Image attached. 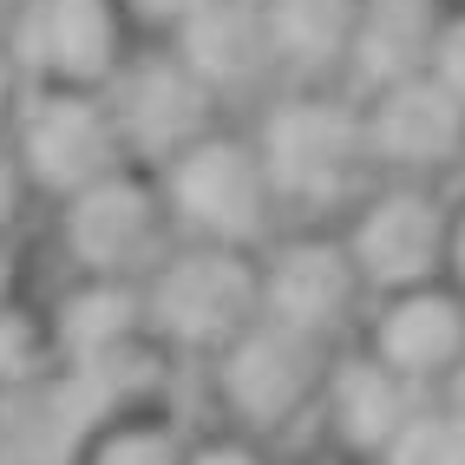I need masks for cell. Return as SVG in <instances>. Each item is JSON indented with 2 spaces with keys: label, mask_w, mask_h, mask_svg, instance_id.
Returning <instances> with one entry per match:
<instances>
[{
  "label": "cell",
  "mask_w": 465,
  "mask_h": 465,
  "mask_svg": "<svg viewBox=\"0 0 465 465\" xmlns=\"http://www.w3.org/2000/svg\"><path fill=\"white\" fill-rule=\"evenodd\" d=\"M256 322H262V262H250V250L191 242L144 275V328L171 348L223 354Z\"/></svg>",
  "instance_id": "obj_1"
},
{
  "label": "cell",
  "mask_w": 465,
  "mask_h": 465,
  "mask_svg": "<svg viewBox=\"0 0 465 465\" xmlns=\"http://www.w3.org/2000/svg\"><path fill=\"white\" fill-rule=\"evenodd\" d=\"M262 171L275 183V203H341L361 183V171L374 164V144H367V112L341 105V99H282L262 118Z\"/></svg>",
  "instance_id": "obj_2"
},
{
  "label": "cell",
  "mask_w": 465,
  "mask_h": 465,
  "mask_svg": "<svg viewBox=\"0 0 465 465\" xmlns=\"http://www.w3.org/2000/svg\"><path fill=\"white\" fill-rule=\"evenodd\" d=\"M164 203L171 223H183L197 242H216V250H250V242L269 230L275 210V183L262 171V151L210 132L203 144H191L177 164H164Z\"/></svg>",
  "instance_id": "obj_3"
},
{
  "label": "cell",
  "mask_w": 465,
  "mask_h": 465,
  "mask_svg": "<svg viewBox=\"0 0 465 465\" xmlns=\"http://www.w3.org/2000/svg\"><path fill=\"white\" fill-rule=\"evenodd\" d=\"M14 158L26 171V183L53 191L59 203H73L79 191L105 183L125 171V138H118V118L112 99L99 92H66V85H46L40 99L20 105V144Z\"/></svg>",
  "instance_id": "obj_4"
},
{
  "label": "cell",
  "mask_w": 465,
  "mask_h": 465,
  "mask_svg": "<svg viewBox=\"0 0 465 465\" xmlns=\"http://www.w3.org/2000/svg\"><path fill=\"white\" fill-rule=\"evenodd\" d=\"M328 341H308L262 315L250 334H236L216 354V393L250 432H275L328 393Z\"/></svg>",
  "instance_id": "obj_5"
},
{
  "label": "cell",
  "mask_w": 465,
  "mask_h": 465,
  "mask_svg": "<svg viewBox=\"0 0 465 465\" xmlns=\"http://www.w3.org/2000/svg\"><path fill=\"white\" fill-rule=\"evenodd\" d=\"M164 230H171V203H164V183L138 177L132 164L79 191L66 203V256L92 275V282H138L164 262Z\"/></svg>",
  "instance_id": "obj_6"
},
{
  "label": "cell",
  "mask_w": 465,
  "mask_h": 465,
  "mask_svg": "<svg viewBox=\"0 0 465 465\" xmlns=\"http://www.w3.org/2000/svg\"><path fill=\"white\" fill-rule=\"evenodd\" d=\"M348 256L361 269L367 289L381 295H407L440 282V269L452 262V216L440 210V197L420 183H393L354 216L348 230Z\"/></svg>",
  "instance_id": "obj_7"
},
{
  "label": "cell",
  "mask_w": 465,
  "mask_h": 465,
  "mask_svg": "<svg viewBox=\"0 0 465 465\" xmlns=\"http://www.w3.org/2000/svg\"><path fill=\"white\" fill-rule=\"evenodd\" d=\"M118 7L125 0H20V20H14L20 73H34L40 85H66V92L112 85L118 53H125Z\"/></svg>",
  "instance_id": "obj_8"
},
{
  "label": "cell",
  "mask_w": 465,
  "mask_h": 465,
  "mask_svg": "<svg viewBox=\"0 0 465 465\" xmlns=\"http://www.w3.org/2000/svg\"><path fill=\"white\" fill-rule=\"evenodd\" d=\"M105 99H112L118 138H125L132 158L177 164L191 144L210 138L216 92L183 66L177 53H151V59H138V66H118V79H112Z\"/></svg>",
  "instance_id": "obj_9"
},
{
  "label": "cell",
  "mask_w": 465,
  "mask_h": 465,
  "mask_svg": "<svg viewBox=\"0 0 465 465\" xmlns=\"http://www.w3.org/2000/svg\"><path fill=\"white\" fill-rule=\"evenodd\" d=\"M361 289L367 282L348 256V242H334V236H295L262 262V315L308 341H334L348 328Z\"/></svg>",
  "instance_id": "obj_10"
},
{
  "label": "cell",
  "mask_w": 465,
  "mask_h": 465,
  "mask_svg": "<svg viewBox=\"0 0 465 465\" xmlns=\"http://www.w3.org/2000/svg\"><path fill=\"white\" fill-rule=\"evenodd\" d=\"M322 407L341 432V446H348L354 459H374L387 465V452L407 440V432L420 426L426 413V387H413L407 374H393V367L367 348V354H348L328 367V393Z\"/></svg>",
  "instance_id": "obj_11"
},
{
  "label": "cell",
  "mask_w": 465,
  "mask_h": 465,
  "mask_svg": "<svg viewBox=\"0 0 465 465\" xmlns=\"http://www.w3.org/2000/svg\"><path fill=\"white\" fill-rule=\"evenodd\" d=\"M367 144H374V164L393 171H446L465 151V105L440 79H407L374 92L367 105Z\"/></svg>",
  "instance_id": "obj_12"
},
{
  "label": "cell",
  "mask_w": 465,
  "mask_h": 465,
  "mask_svg": "<svg viewBox=\"0 0 465 465\" xmlns=\"http://www.w3.org/2000/svg\"><path fill=\"white\" fill-rule=\"evenodd\" d=\"M374 354L413 387H446L452 367L465 361V295L440 289V282L387 295L381 322H374Z\"/></svg>",
  "instance_id": "obj_13"
},
{
  "label": "cell",
  "mask_w": 465,
  "mask_h": 465,
  "mask_svg": "<svg viewBox=\"0 0 465 465\" xmlns=\"http://www.w3.org/2000/svg\"><path fill=\"white\" fill-rule=\"evenodd\" d=\"M177 59L216 99L262 85L275 73V40H269L262 0H203V7L177 26Z\"/></svg>",
  "instance_id": "obj_14"
},
{
  "label": "cell",
  "mask_w": 465,
  "mask_h": 465,
  "mask_svg": "<svg viewBox=\"0 0 465 465\" xmlns=\"http://www.w3.org/2000/svg\"><path fill=\"white\" fill-rule=\"evenodd\" d=\"M440 7L432 0H361V26H354V59L348 73L367 92L407 85L432 73V46H440Z\"/></svg>",
  "instance_id": "obj_15"
},
{
  "label": "cell",
  "mask_w": 465,
  "mask_h": 465,
  "mask_svg": "<svg viewBox=\"0 0 465 465\" xmlns=\"http://www.w3.org/2000/svg\"><path fill=\"white\" fill-rule=\"evenodd\" d=\"M144 328V282H85L59 302V315H53V341L66 348L79 367H105L132 348Z\"/></svg>",
  "instance_id": "obj_16"
},
{
  "label": "cell",
  "mask_w": 465,
  "mask_h": 465,
  "mask_svg": "<svg viewBox=\"0 0 465 465\" xmlns=\"http://www.w3.org/2000/svg\"><path fill=\"white\" fill-rule=\"evenodd\" d=\"M262 14H269L275 66L315 79V73H334L354 59L361 0H262Z\"/></svg>",
  "instance_id": "obj_17"
},
{
  "label": "cell",
  "mask_w": 465,
  "mask_h": 465,
  "mask_svg": "<svg viewBox=\"0 0 465 465\" xmlns=\"http://www.w3.org/2000/svg\"><path fill=\"white\" fill-rule=\"evenodd\" d=\"M191 446L177 440L171 420H151V413H118L85 440L79 465H183Z\"/></svg>",
  "instance_id": "obj_18"
},
{
  "label": "cell",
  "mask_w": 465,
  "mask_h": 465,
  "mask_svg": "<svg viewBox=\"0 0 465 465\" xmlns=\"http://www.w3.org/2000/svg\"><path fill=\"white\" fill-rule=\"evenodd\" d=\"M387 465H465V413L426 407L420 426L387 452Z\"/></svg>",
  "instance_id": "obj_19"
},
{
  "label": "cell",
  "mask_w": 465,
  "mask_h": 465,
  "mask_svg": "<svg viewBox=\"0 0 465 465\" xmlns=\"http://www.w3.org/2000/svg\"><path fill=\"white\" fill-rule=\"evenodd\" d=\"M432 79H440L452 99L465 105V14H452L440 26V46H432Z\"/></svg>",
  "instance_id": "obj_20"
},
{
  "label": "cell",
  "mask_w": 465,
  "mask_h": 465,
  "mask_svg": "<svg viewBox=\"0 0 465 465\" xmlns=\"http://www.w3.org/2000/svg\"><path fill=\"white\" fill-rule=\"evenodd\" d=\"M183 465H269V459H262L256 440H242V432H216V440H197Z\"/></svg>",
  "instance_id": "obj_21"
},
{
  "label": "cell",
  "mask_w": 465,
  "mask_h": 465,
  "mask_svg": "<svg viewBox=\"0 0 465 465\" xmlns=\"http://www.w3.org/2000/svg\"><path fill=\"white\" fill-rule=\"evenodd\" d=\"M125 7H132L138 20H151V26H171V34H177V26L191 20V14L203 7V0H125Z\"/></svg>",
  "instance_id": "obj_22"
},
{
  "label": "cell",
  "mask_w": 465,
  "mask_h": 465,
  "mask_svg": "<svg viewBox=\"0 0 465 465\" xmlns=\"http://www.w3.org/2000/svg\"><path fill=\"white\" fill-rule=\"evenodd\" d=\"M20 191H26V171H20V158H14V151H0V230L14 223Z\"/></svg>",
  "instance_id": "obj_23"
},
{
  "label": "cell",
  "mask_w": 465,
  "mask_h": 465,
  "mask_svg": "<svg viewBox=\"0 0 465 465\" xmlns=\"http://www.w3.org/2000/svg\"><path fill=\"white\" fill-rule=\"evenodd\" d=\"M14 105H20V59L0 46V125L14 118Z\"/></svg>",
  "instance_id": "obj_24"
},
{
  "label": "cell",
  "mask_w": 465,
  "mask_h": 465,
  "mask_svg": "<svg viewBox=\"0 0 465 465\" xmlns=\"http://www.w3.org/2000/svg\"><path fill=\"white\" fill-rule=\"evenodd\" d=\"M440 407H446V413H465V361L452 367V381L440 387Z\"/></svg>",
  "instance_id": "obj_25"
},
{
  "label": "cell",
  "mask_w": 465,
  "mask_h": 465,
  "mask_svg": "<svg viewBox=\"0 0 465 465\" xmlns=\"http://www.w3.org/2000/svg\"><path fill=\"white\" fill-rule=\"evenodd\" d=\"M452 275H459V282H465V210L452 216V262H446Z\"/></svg>",
  "instance_id": "obj_26"
}]
</instances>
